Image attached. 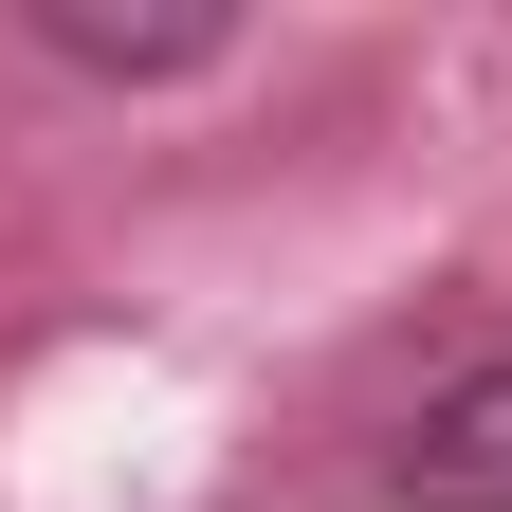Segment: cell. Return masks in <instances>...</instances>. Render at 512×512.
Here are the masks:
<instances>
[{
  "mask_svg": "<svg viewBox=\"0 0 512 512\" xmlns=\"http://www.w3.org/2000/svg\"><path fill=\"white\" fill-rule=\"evenodd\" d=\"M384 512H512V348H476L458 384H421L384 439Z\"/></svg>",
  "mask_w": 512,
  "mask_h": 512,
  "instance_id": "obj_1",
  "label": "cell"
},
{
  "mask_svg": "<svg viewBox=\"0 0 512 512\" xmlns=\"http://www.w3.org/2000/svg\"><path fill=\"white\" fill-rule=\"evenodd\" d=\"M55 55H74V74H202L220 55V19H37Z\"/></svg>",
  "mask_w": 512,
  "mask_h": 512,
  "instance_id": "obj_2",
  "label": "cell"
}]
</instances>
